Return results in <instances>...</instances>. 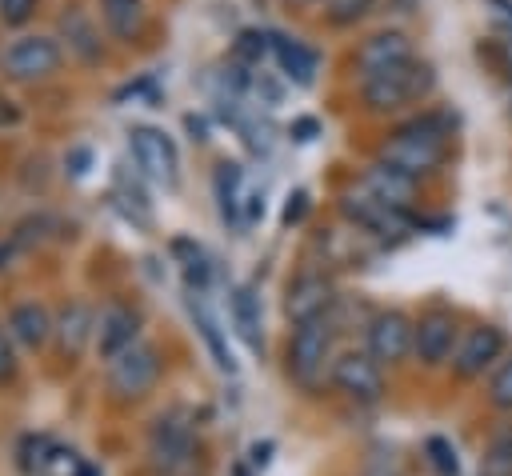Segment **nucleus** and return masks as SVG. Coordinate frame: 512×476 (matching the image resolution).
Segmentation results:
<instances>
[{
	"label": "nucleus",
	"mask_w": 512,
	"mask_h": 476,
	"mask_svg": "<svg viewBox=\"0 0 512 476\" xmlns=\"http://www.w3.org/2000/svg\"><path fill=\"white\" fill-rule=\"evenodd\" d=\"M448 136H452V120L444 112H424L408 124H400L384 144H380V164L420 180L428 172H436L448 156Z\"/></svg>",
	"instance_id": "nucleus-1"
},
{
	"label": "nucleus",
	"mask_w": 512,
	"mask_h": 476,
	"mask_svg": "<svg viewBox=\"0 0 512 476\" xmlns=\"http://www.w3.org/2000/svg\"><path fill=\"white\" fill-rule=\"evenodd\" d=\"M436 88V72L428 60H408V64H396L372 80L360 84V100L368 112H400L416 100H424L428 92Z\"/></svg>",
	"instance_id": "nucleus-2"
},
{
	"label": "nucleus",
	"mask_w": 512,
	"mask_h": 476,
	"mask_svg": "<svg viewBox=\"0 0 512 476\" xmlns=\"http://www.w3.org/2000/svg\"><path fill=\"white\" fill-rule=\"evenodd\" d=\"M328 356H332V328H328V316L292 328V340H288V376H292L300 388H316V384L324 380Z\"/></svg>",
	"instance_id": "nucleus-3"
},
{
	"label": "nucleus",
	"mask_w": 512,
	"mask_h": 476,
	"mask_svg": "<svg viewBox=\"0 0 512 476\" xmlns=\"http://www.w3.org/2000/svg\"><path fill=\"white\" fill-rule=\"evenodd\" d=\"M340 212H344L360 232L380 236V240H396V236H404V232L416 224L408 212H400V208L376 200L364 184H356V188H348V192L340 196Z\"/></svg>",
	"instance_id": "nucleus-4"
},
{
	"label": "nucleus",
	"mask_w": 512,
	"mask_h": 476,
	"mask_svg": "<svg viewBox=\"0 0 512 476\" xmlns=\"http://www.w3.org/2000/svg\"><path fill=\"white\" fill-rule=\"evenodd\" d=\"M156 376H160L156 348H148L140 340L108 360V388H112L116 400H140L144 392H152Z\"/></svg>",
	"instance_id": "nucleus-5"
},
{
	"label": "nucleus",
	"mask_w": 512,
	"mask_h": 476,
	"mask_svg": "<svg viewBox=\"0 0 512 476\" xmlns=\"http://www.w3.org/2000/svg\"><path fill=\"white\" fill-rule=\"evenodd\" d=\"M128 148H132L136 168H140L148 180H156V184H164V188H172V184L180 180L176 144H172L160 128H152V124H136V128L128 132Z\"/></svg>",
	"instance_id": "nucleus-6"
},
{
	"label": "nucleus",
	"mask_w": 512,
	"mask_h": 476,
	"mask_svg": "<svg viewBox=\"0 0 512 476\" xmlns=\"http://www.w3.org/2000/svg\"><path fill=\"white\" fill-rule=\"evenodd\" d=\"M148 452H152V468L156 472H180L196 456V432H192V424L184 416H176V412L160 416L152 424Z\"/></svg>",
	"instance_id": "nucleus-7"
},
{
	"label": "nucleus",
	"mask_w": 512,
	"mask_h": 476,
	"mask_svg": "<svg viewBox=\"0 0 512 476\" xmlns=\"http://www.w3.org/2000/svg\"><path fill=\"white\" fill-rule=\"evenodd\" d=\"M368 336V356L376 364H400L408 352H412V340H416V320H408L400 308H384L368 320L364 328Z\"/></svg>",
	"instance_id": "nucleus-8"
},
{
	"label": "nucleus",
	"mask_w": 512,
	"mask_h": 476,
	"mask_svg": "<svg viewBox=\"0 0 512 476\" xmlns=\"http://www.w3.org/2000/svg\"><path fill=\"white\" fill-rule=\"evenodd\" d=\"M332 384L356 400V404H380L384 400V372L368 352H344L332 360Z\"/></svg>",
	"instance_id": "nucleus-9"
},
{
	"label": "nucleus",
	"mask_w": 512,
	"mask_h": 476,
	"mask_svg": "<svg viewBox=\"0 0 512 476\" xmlns=\"http://www.w3.org/2000/svg\"><path fill=\"white\" fill-rule=\"evenodd\" d=\"M56 64H60V48L52 36H20L0 56V68L12 80H44L48 72H56Z\"/></svg>",
	"instance_id": "nucleus-10"
},
{
	"label": "nucleus",
	"mask_w": 512,
	"mask_h": 476,
	"mask_svg": "<svg viewBox=\"0 0 512 476\" xmlns=\"http://www.w3.org/2000/svg\"><path fill=\"white\" fill-rule=\"evenodd\" d=\"M500 356H504V332L496 324H476L460 336V344L452 352V372H456V380H476Z\"/></svg>",
	"instance_id": "nucleus-11"
},
{
	"label": "nucleus",
	"mask_w": 512,
	"mask_h": 476,
	"mask_svg": "<svg viewBox=\"0 0 512 476\" xmlns=\"http://www.w3.org/2000/svg\"><path fill=\"white\" fill-rule=\"evenodd\" d=\"M456 316L448 308H428L420 320H416V340H412V352L424 368H440L452 360L456 352Z\"/></svg>",
	"instance_id": "nucleus-12"
},
{
	"label": "nucleus",
	"mask_w": 512,
	"mask_h": 476,
	"mask_svg": "<svg viewBox=\"0 0 512 476\" xmlns=\"http://www.w3.org/2000/svg\"><path fill=\"white\" fill-rule=\"evenodd\" d=\"M408 60H412V40L404 32H396V28H384V32H372L356 48L352 68L360 72V84H364V80H372V76H380V72H388L396 64H408Z\"/></svg>",
	"instance_id": "nucleus-13"
},
{
	"label": "nucleus",
	"mask_w": 512,
	"mask_h": 476,
	"mask_svg": "<svg viewBox=\"0 0 512 476\" xmlns=\"http://www.w3.org/2000/svg\"><path fill=\"white\" fill-rule=\"evenodd\" d=\"M336 304V292H332V280L320 276V272H304L288 284V296H284V312L292 324H308V320H324L328 308Z\"/></svg>",
	"instance_id": "nucleus-14"
},
{
	"label": "nucleus",
	"mask_w": 512,
	"mask_h": 476,
	"mask_svg": "<svg viewBox=\"0 0 512 476\" xmlns=\"http://www.w3.org/2000/svg\"><path fill=\"white\" fill-rule=\"evenodd\" d=\"M92 336H96V348H100L104 360L120 356L124 348L136 344V312L124 308V304H108V308H100V316H96V332H92Z\"/></svg>",
	"instance_id": "nucleus-15"
},
{
	"label": "nucleus",
	"mask_w": 512,
	"mask_h": 476,
	"mask_svg": "<svg viewBox=\"0 0 512 476\" xmlns=\"http://www.w3.org/2000/svg\"><path fill=\"white\" fill-rule=\"evenodd\" d=\"M360 184H364L376 200H384V204H392V208H400V212H408V204H412V196H416V180L404 176V172H396V168H388V164H380V160L364 168Z\"/></svg>",
	"instance_id": "nucleus-16"
},
{
	"label": "nucleus",
	"mask_w": 512,
	"mask_h": 476,
	"mask_svg": "<svg viewBox=\"0 0 512 476\" xmlns=\"http://www.w3.org/2000/svg\"><path fill=\"white\" fill-rule=\"evenodd\" d=\"M272 56H276V64H280V72L292 80V84H300V88H308L312 80H316V68H320V56L308 48V44H300V40H292V36H280V32H272Z\"/></svg>",
	"instance_id": "nucleus-17"
},
{
	"label": "nucleus",
	"mask_w": 512,
	"mask_h": 476,
	"mask_svg": "<svg viewBox=\"0 0 512 476\" xmlns=\"http://www.w3.org/2000/svg\"><path fill=\"white\" fill-rule=\"evenodd\" d=\"M8 328H12V336H16L20 344H28V348H44V344H48V336L56 332V324H52L48 308H44V304H36V300L16 304V308H12V316H8Z\"/></svg>",
	"instance_id": "nucleus-18"
},
{
	"label": "nucleus",
	"mask_w": 512,
	"mask_h": 476,
	"mask_svg": "<svg viewBox=\"0 0 512 476\" xmlns=\"http://www.w3.org/2000/svg\"><path fill=\"white\" fill-rule=\"evenodd\" d=\"M100 16L116 40H136L148 24V4L144 0H100Z\"/></svg>",
	"instance_id": "nucleus-19"
},
{
	"label": "nucleus",
	"mask_w": 512,
	"mask_h": 476,
	"mask_svg": "<svg viewBox=\"0 0 512 476\" xmlns=\"http://www.w3.org/2000/svg\"><path fill=\"white\" fill-rule=\"evenodd\" d=\"M232 324H236V332H240V340L248 348H256V352L264 348V336H260V300H256V292L248 284H240L232 292Z\"/></svg>",
	"instance_id": "nucleus-20"
},
{
	"label": "nucleus",
	"mask_w": 512,
	"mask_h": 476,
	"mask_svg": "<svg viewBox=\"0 0 512 476\" xmlns=\"http://www.w3.org/2000/svg\"><path fill=\"white\" fill-rule=\"evenodd\" d=\"M92 332H96V320H92V312H88L84 304H68V308L60 312V320H56V336H60V348H64L68 356H76V352L88 344Z\"/></svg>",
	"instance_id": "nucleus-21"
},
{
	"label": "nucleus",
	"mask_w": 512,
	"mask_h": 476,
	"mask_svg": "<svg viewBox=\"0 0 512 476\" xmlns=\"http://www.w3.org/2000/svg\"><path fill=\"white\" fill-rule=\"evenodd\" d=\"M240 164H220L216 168V200H220V216L224 224H240Z\"/></svg>",
	"instance_id": "nucleus-22"
},
{
	"label": "nucleus",
	"mask_w": 512,
	"mask_h": 476,
	"mask_svg": "<svg viewBox=\"0 0 512 476\" xmlns=\"http://www.w3.org/2000/svg\"><path fill=\"white\" fill-rule=\"evenodd\" d=\"M188 308H192V316H196V328L204 332V340H208V348H212V356H216V368H220V372H236V360H232V352L224 348V340H220V328H216L212 312H208L200 300H192Z\"/></svg>",
	"instance_id": "nucleus-23"
},
{
	"label": "nucleus",
	"mask_w": 512,
	"mask_h": 476,
	"mask_svg": "<svg viewBox=\"0 0 512 476\" xmlns=\"http://www.w3.org/2000/svg\"><path fill=\"white\" fill-rule=\"evenodd\" d=\"M480 476H512V432H500L484 460H480Z\"/></svg>",
	"instance_id": "nucleus-24"
},
{
	"label": "nucleus",
	"mask_w": 512,
	"mask_h": 476,
	"mask_svg": "<svg viewBox=\"0 0 512 476\" xmlns=\"http://www.w3.org/2000/svg\"><path fill=\"white\" fill-rule=\"evenodd\" d=\"M424 456H428V464L436 468V476H456V472H460L456 448H452L444 436H428V440H424Z\"/></svg>",
	"instance_id": "nucleus-25"
},
{
	"label": "nucleus",
	"mask_w": 512,
	"mask_h": 476,
	"mask_svg": "<svg viewBox=\"0 0 512 476\" xmlns=\"http://www.w3.org/2000/svg\"><path fill=\"white\" fill-rule=\"evenodd\" d=\"M372 8H376V0H328V4H324L328 20H332L336 28H348V24L364 20Z\"/></svg>",
	"instance_id": "nucleus-26"
},
{
	"label": "nucleus",
	"mask_w": 512,
	"mask_h": 476,
	"mask_svg": "<svg viewBox=\"0 0 512 476\" xmlns=\"http://www.w3.org/2000/svg\"><path fill=\"white\" fill-rule=\"evenodd\" d=\"M268 52H272V32H256V28H244V32L236 36V56H244L248 64H260Z\"/></svg>",
	"instance_id": "nucleus-27"
},
{
	"label": "nucleus",
	"mask_w": 512,
	"mask_h": 476,
	"mask_svg": "<svg viewBox=\"0 0 512 476\" xmlns=\"http://www.w3.org/2000/svg\"><path fill=\"white\" fill-rule=\"evenodd\" d=\"M52 452H56V444H52L48 436H28V440L20 444V468H24V472H44V464H48Z\"/></svg>",
	"instance_id": "nucleus-28"
},
{
	"label": "nucleus",
	"mask_w": 512,
	"mask_h": 476,
	"mask_svg": "<svg viewBox=\"0 0 512 476\" xmlns=\"http://www.w3.org/2000/svg\"><path fill=\"white\" fill-rule=\"evenodd\" d=\"M60 28L68 32L72 48H80V52H84L88 60H92V56L100 52V48H96V40H92V28H88V24L80 20V12H64V16H60Z\"/></svg>",
	"instance_id": "nucleus-29"
},
{
	"label": "nucleus",
	"mask_w": 512,
	"mask_h": 476,
	"mask_svg": "<svg viewBox=\"0 0 512 476\" xmlns=\"http://www.w3.org/2000/svg\"><path fill=\"white\" fill-rule=\"evenodd\" d=\"M488 400H492L496 408H508V412H512V360H504V364L492 372V380H488Z\"/></svg>",
	"instance_id": "nucleus-30"
},
{
	"label": "nucleus",
	"mask_w": 512,
	"mask_h": 476,
	"mask_svg": "<svg viewBox=\"0 0 512 476\" xmlns=\"http://www.w3.org/2000/svg\"><path fill=\"white\" fill-rule=\"evenodd\" d=\"M40 0H0V20L4 24H24L36 12Z\"/></svg>",
	"instance_id": "nucleus-31"
},
{
	"label": "nucleus",
	"mask_w": 512,
	"mask_h": 476,
	"mask_svg": "<svg viewBox=\"0 0 512 476\" xmlns=\"http://www.w3.org/2000/svg\"><path fill=\"white\" fill-rule=\"evenodd\" d=\"M304 208H308V192L304 188H296L292 196H288V204H284V224H300V216H304Z\"/></svg>",
	"instance_id": "nucleus-32"
},
{
	"label": "nucleus",
	"mask_w": 512,
	"mask_h": 476,
	"mask_svg": "<svg viewBox=\"0 0 512 476\" xmlns=\"http://www.w3.org/2000/svg\"><path fill=\"white\" fill-rule=\"evenodd\" d=\"M16 124H20V104L0 92V128H16Z\"/></svg>",
	"instance_id": "nucleus-33"
},
{
	"label": "nucleus",
	"mask_w": 512,
	"mask_h": 476,
	"mask_svg": "<svg viewBox=\"0 0 512 476\" xmlns=\"http://www.w3.org/2000/svg\"><path fill=\"white\" fill-rule=\"evenodd\" d=\"M12 372H16V356H12V348H8V340L0 332V384L12 380Z\"/></svg>",
	"instance_id": "nucleus-34"
},
{
	"label": "nucleus",
	"mask_w": 512,
	"mask_h": 476,
	"mask_svg": "<svg viewBox=\"0 0 512 476\" xmlns=\"http://www.w3.org/2000/svg\"><path fill=\"white\" fill-rule=\"evenodd\" d=\"M292 132H296V140H312L316 120H308V116H304V120H296V124H292Z\"/></svg>",
	"instance_id": "nucleus-35"
},
{
	"label": "nucleus",
	"mask_w": 512,
	"mask_h": 476,
	"mask_svg": "<svg viewBox=\"0 0 512 476\" xmlns=\"http://www.w3.org/2000/svg\"><path fill=\"white\" fill-rule=\"evenodd\" d=\"M268 452H272V444H268V440H264V444H252V464H256V468H264V464H268Z\"/></svg>",
	"instance_id": "nucleus-36"
},
{
	"label": "nucleus",
	"mask_w": 512,
	"mask_h": 476,
	"mask_svg": "<svg viewBox=\"0 0 512 476\" xmlns=\"http://www.w3.org/2000/svg\"><path fill=\"white\" fill-rule=\"evenodd\" d=\"M184 124H188L192 140H208V136H204V132H208V128H204V120H196V116H184Z\"/></svg>",
	"instance_id": "nucleus-37"
},
{
	"label": "nucleus",
	"mask_w": 512,
	"mask_h": 476,
	"mask_svg": "<svg viewBox=\"0 0 512 476\" xmlns=\"http://www.w3.org/2000/svg\"><path fill=\"white\" fill-rule=\"evenodd\" d=\"M256 216H264V200H260V192L248 196V220H256Z\"/></svg>",
	"instance_id": "nucleus-38"
},
{
	"label": "nucleus",
	"mask_w": 512,
	"mask_h": 476,
	"mask_svg": "<svg viewBox=\"0 0 512 476\" xmlns=\"http://www.w3.org/2000/svg\"><path fill=\"white\" fill-rule=\"evenodd\" d=\"M504 72H508V80H512V36L504 40Z\"/></svg>",
	"instance_id": "nucleus-39"
},
{
	"label": "nucleus",
	"mask_w": 512,
	"mask_h": 476,
	"mask_svg": "<svg viewBox=\"0 0 512 476\" xmlns=\"http://www.w3.org/2000/svg\"><path fill=\"white\" fill-rule=\"evenodd\" d=\"M8 256H12V248H4V244H0V268L8 264Z\"/></svg>",
	"instance_id": "nucleus-40"
},
{
	"label": "nucleus",
	"mask_w": 512,
	"mask_h": 476,
	"mask_svg": "<svg viewBox=\"0 0 512 476\" xmlns=\"http://www.w3.org/2000/svg\"><path fill=\"white\" fill-rule=\"evenodd\" d=\"M232 476H252V472H248L244 464H236V468H232Z\"/></svg>",
	"instance_id": "nucleus-41"
},
{
	"label": "nucleus",
	"mask_w": 512,
	"mask_h": 476,
	"mask_svg": "<svg viewBox=\"0 0 512 476\" xmlns=\"http://www.w3.org/2000/svg\"><path fill=\"white\" fill-rule=\"evenodd\" d=\"M292 4H328V0H292Z\"/></svg>",
	"instance_id": "nucleus-42"
}]
</instances>
